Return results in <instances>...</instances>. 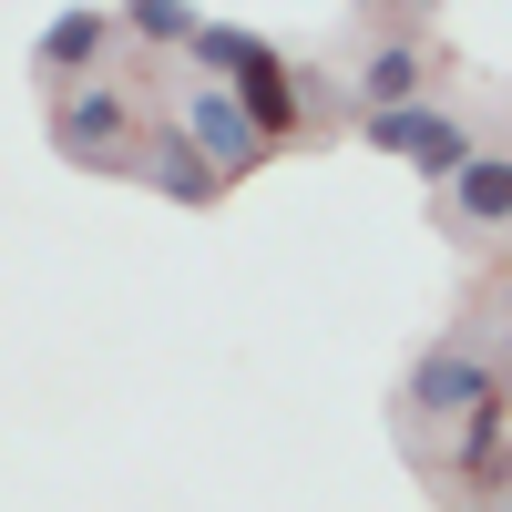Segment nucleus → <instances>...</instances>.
Listing matches in <instances>:
<instances>
[{
    "instance_id": "nucleus-9",
    "label": "nucleus",
    "mask_w": 512,
    "mask_h": 512,
    "mask_svg": "<svg viewBox=\"0 0 512 512\" xmlns=\"http://www.w3.org/2000/svg\"><path fill=\"white\" fill-rule=\"evenodd\" d=\"M144 154H154V185L175 195V205H205V195H216V175H205V154H195L185 134H164V144H144Z\"/></svg>"
},
{
    "instance_id": "nucleus-3",
    "label": "nucleus",
    "mask_w": 512,
    "mask_h": 512,
    "mask_svg": "<svg viewBox=\"0 0 512 512\" xmlns=\"http://www.w3.org/2000/svg\"><path fill=\"white\" fill-rule=\"evenodd\" d=\"M492 400H502V369L472 349V338H431V349L410 359V410L420 420H461V431H472Z\"/></svg>"
},
{
    "instance_id": "nucleus-6",
    "label": "nucleus",
    "mask_w": 512,
    "mask_h": 512,
    "mask_svg": "<svg viewBox=\"0 0 512 512\" xmlns=\"http://www.w3.org/2000/svg\"><path fill=\"white\" fill-rule=\"evenodd\" d=\"M441 205H451V226H461V236H512V154L482 144V154L441 185Z\"/></svg>"
},
{
    "instance_id": "nucleus-2",
    "label": "nucleus",
    "mask_w": 512,
    "mask_h": 512,
    "mask_svg": "<svg viewBox=\"0 0 512 512\" xmlns=\"http://www.w3.org/2000/svg\"><path fill=\"white\" fill-rule=\"evenodd\" d=\"M52 144L72 154V164H134L144 154V113H134V93H123L113 72H93V82H72V93H52Z\"/></svg>"
},
{
    "instance_id": "nucleus-8",
    "label": "nucleus",
    "mask_w": 512,
    "mask_h": 512,
    "mask_svg": "<svg viewBox=\"0 0 512 512\" xmlns=\"http://www.w3.org/2000/svg\"><path fill=\"white\" fill-rule=\"evenodd\" d=\"M420 82H431L420 41H379V52L359 62V113H410V103H431Z\"/></svg>"
},
{
    "instance_id": "nucleus-5",
    "label": "nucleus",
    "mask_w": 512,
    "mask_h": 512,
    "mask_svg": "<svg viewBox=\"0 0 512 512\" xmlns=\"http://www.w3.org/2000/svg\"><path fill=\"white\" fill-rule=\"evenodd\" d=\"M359 134H369L379 154H400L410 175H431V185H451L461 164L482 154V144H472V123H461V113H441V103H410V113H359Z\"/></svg>"
},
{
    "instance_id": "nucleus-4",
    "label": "nucleus",
    "mask_w": 512,
    "mask_h": 512,
    "mask_svg": "<svg viewBox=\"0 0 512 512\" xmlns=\"http://www.w3.org/2000/svg\"><path fill=\"white\" fill-rule=\"evenodd\" d=\"M175 134L205 154V175H216V185H226V175H256V164H267V134H256V123H246V103L226 93V82H205V72L185 82Z\"/></svg>"
},
{
    "instance_id": "nucleus-1",
    "label": "nucleus",
    "mask_w": 512,
    "mask_h": 512,
    "mask_svg": "<svg viewBox=\"0 0 512 512\" xmlns=\"http://www.w3.org/2000/svg\"><path fill=\"white\" fill-rule=\"evenodd\" d=\"M195 62H205V82H226V93L246 103V123H256V134H287V123H297V82H287V52H267V41H256V31H236V21H205L195 31Z\"/></svg>"
},
{
    "instance_id": "nucleus-11",
    "label": "nucleus",
    "mask_w": 512,
    "mask_h": 512,
    "mask_svg": "<svg viewBox=\"0 0 512 512\" xmlns=\"http://www.w3.org/2000/svg\"><path fill=\"white\" fill-rule=\"evenodd\" d=\"M502 308H512V277H502Z\"/></svg>"
},
{
    "instance_id": "nucleus-7",
    "label": "nucleus",
    "mask_w": 512,
    "mask_h": 512,
    "mask_svg": "<svg viewBox=\"0 0 512 512\" xmlns=\"http://www.w3.org/2000/svg\"><path fill=\"white\" fill-rule=\"evenodd\" d=\"M113 31H123L113 11H52V21H41V52H31V62L72 93V82H93L82 62H103V41H113Z\"/></svg>"
},
{
    "instance_id": "nucleus-10",
    "label": "nucleus",
    "mask_w": 512,
    "mask_h": 512,
    "mask_svg": "<svg viewBox=\"0 0 512 512\" xmlns=\"http://www.w3.org/2000/svg\"><path fill=\"white\" fill-rule=\"evenodd\" d=\"M123 31H144V41H175V52H195L205 11H164V0H144V11H123Z\"/></svg>"
}]
</instances>
